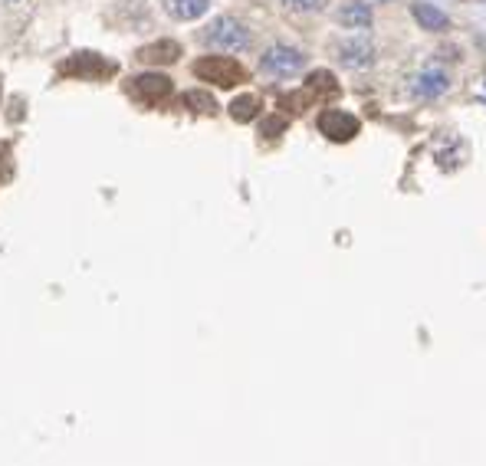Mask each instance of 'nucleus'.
I'll return each instance as SVG.
<instances>
[{
  "label": "nucleus",
  "mask_w": 486,
  "mask_h": 466,
  "mask_svg": "<svg viewBox=\"0 0 486 466\" xmlns=\"http://www.w3.org/2000/svg\"><path fill=\"white\" fill-rule=\"evenodd\" d=\"M201 40L211 50H220V53H243L253 43L247 23H240L237 17H217V20H211L204 27V33H201Z\"/></svg>",
  "instance_id": "obj_1"
},
{
  "label": "nucleus",
  "mask_w": 486,
  "mask_h": 466,
  "mask_svg": "<svg viewBox=\"0 0 486 466\" xmlns=\"http://www.w3.org/2000/svg\"><path fill=\"white\" fill-rule=\"evenodd\" d=\"M201 83H214L220 89H234L247 83V69L234 59V56H201L195 66H191Z\"/></svg>",
  "instance_id": "obj_2"
},
{
  "label": "nucleus",
  "mask_w": 486,
  "mask_h": 466,
  "mask_svg": "<svg viewBox=\"0 0 486 466\" xmlns=\"http://www.w3.org/2000/svg\"><path fill=\"white\" fill-rule=\"evenodd\" d=\"M119 73V66L106 59V56L99 53H73L69 59L60 63V76H73V79H108Z\"/></svg>",
  "instance_id": "obj_3"
},
{
  "label": "nucleus",
  "mask_w": 486,
  "mask_h": 466,
  "mask_svg": "<svg viewBox=\"0 0 486 466\" xmlns=\"http://www.w3.org/2000/svg\"><path fill=\"white\" fill-rule=\"evenodd\" d=\"M303 66H306V53L296 50V46L276 43L259 56V69H263L267 76H296Z\"/></svg>",
  "instance_id": "obj_4"
},
{
  "label": "nucleus",
  "mask_w": 486,
  "mask_h": 466,
  "mask_svg": "<svg viewBox=\"0 0 486 466\" xmlns=\"http://www.w3.org/2000/svg\"><path fill=\"white\" fill-rule=\"evenodd\" d=\"M171 79L162 76V73H141L129 83V96L139 99L141 106H158L171 96Z\"/></svg>",
  "instance_id": "obj_5"
},
{
  "label": "nucleus",
  "mask_w": 486,
  "mask_h": 466,
  "mask_svg": "<svg viewBox=\"0 0 486 466\" xmlns=\"http://www.w3.org/2000/svg\"><path fill=\"white\" fill-rule=\"evenodd\" d=\"M319 131H323L329 141H352L362 131V122L352 115V112L346 109H323V115H319Z\"/></svg>",
  "instance_id": "obj_6"
},
{
  "label": "nucleus",
  "mask_w": 486,
  "mask_h": 466,
  "mask_svg": "<svg viewBox=\"0 0 486 466\" xmlns=\"http://www.w3.org/2000/svg\"><path fill=\"white\" fill-rule=\"evenodd\" d=\"M335 53H339V63L348 66V69H368V66L375 63V46L368 43V40H358V36L342 40Z\"/></svg>",
  "instance_id": "obj_7"
},
{
  "label": "nucleus",
  "mask_w": 486,
  "mask_h": 466,
  "mask_svg": "<svg viewBox=\"0 0 486 466\" xmlns=\"http://www.w3.org/2000/svg\"><path fill=\"white\" fill-rule=\"evenodd\" d=\"M135 59L145 66H171L181 59V43L178 40H155V43L141 46Z\"/></svg>",
  "instance_id": "obj_8"
},
{
  "label": "nucleus",
  "mask_w": 486,
  "mask_h": 466,
  "mask_svg": "<svg viewBox=\"0 0 486 466\" xmlns=\"http://www.w3.org/2000/svg\"><path fill=\"white\" fill-rule=\"evenodd\" d=\"M410 13H414V20H418L421 30L434 33V30H447V27H450V17L443 11H437L434 4H421V0H418V4H410Z\"/></svg>",
  "instance_id": "obj_9"
},
{
  "label": "nucleus",
  "mask_w": 486,
  "mask_h": 466,
  "mask_svg": "<svg viewBox=\"0 0 486 466\" xmlns=\"http://www.w3.org/2000/svg\"><path fill=\"white\" fill-rule=\"evenodd\" d=\"M306 89H309L315 99H323V102H329V99H335L342 92V89H339V79H335L329 69H313V73L306 76Z\"/></svg>",
  "instance_id": "obj_10"
},
{
  "label": "nucleus",
  "mask_w": 486,
  "mask_h": 466,
  "mask_svg": "<svg viewBox=\"0 0 486 466\" xmlns=\"http://www.w3.org/2000/svg\"><path fill=\"white\" fill-rule=\"evenodd\" d=\"M447 76H443L441 69H424L421 76L414 79V96H421V99H434V96H443L447 92Z\"/></svg>",
  "instance_id": "obj_11"
},
{
  "label": "nucleus",
  "mask_w": 486,
  "mask_h": 466,
  "mask_svg": "<svg viewBox=\"0 0 486 466\" xmlns=\"http://www.w3.org/2000/svg\"><path fill=\"white\" fill-rule=\"evenodd\" d=\"M371 20H375V17H371V7L362 4V0H352V4H346V7L339 11V23L348 27V30H368Z\"/></svg>",
  "instance_id": "obj_12"
},
{
  "label": "nucleus",
  "mask_w": 486,
  "mask_h": 466,
  "mask_svg": "<svg viewBox=\"0 0 486 466\" xmlns=\"http://www.w3.org/2000/svg\"><path fill=\"white\" fill-rule=\"evenodd\" d=\"M211 0H164V11L171 13L174 20H197L201 13H207Z\"/></svg>",
  "instance_id": "obj_13"
},
{
  "label": "nucleus",
  "mask_w": 486,
  "mask_h": 466,
  "mask_svg": "<svg viewBox=\"0 0 486 466\" xmlns=\"http://www.w3.org/2000/svg\"><path fill=\"white\" fill-rule=\"evenodd\" d=\"M259 109H263V102H259V96H237L234 102H230V119L234 122H253L259 115Z\"/></svg>",
  "instance_id": "obj_14"
},
{
  "label": "nucleus",
  "mask_w": 486,
  "mask_h": 466,
  "mask_svg": "<svg viewBox=\"0 0 486 466\" xmlns=\"http://www.w3.org/2000/svg\"><path fill=\"white\" fill-rule=\"evenodd\" d=\"M181 102L191 112H195V115H214V112H217L214 96H211V92H201V89H191V92H184Z\"/></svg>",
  "instance_id": "obj_15"
},
{
  "label": "nucleus",
  "mask_w": 486,
  "mask_h": 466,
  "mask_svg": "<svg viewBox=\"0 0 486 466\" xmlns=\"http://www.w3.org/2000/svg\"><path fill=\"white\" fill-rule=\"evenodd\" d=\"M313 102H315V96L309 92V89H296V92H286V96L280 99V106L286 112H306Z\"/></svg>",
  "instance_id": "obj_16"
},
{
  "label": "nucleus",
  "mask_w": 486,
  "mask_h": 466,
  "mask_svg": "<svg viewBox=\"0 0 486 466\" xmlns=\"http://www.w3.org/2000/svg\"><path fill=\"white\" fill-rule=\"evenodd\" d=\"M286 125H290L286 115H267V119L259 122V135L263 138H280L283 131H286Z\"/></svg>",
  "instance_id": "obj_17"
},
{
  "label": "nucleus",
  "mask_w": 486,
  "mask_h": 466,
  "mask_svg": "<svg viewBox=\"0 0 486 466\" xmlns=\"http://www.w3.org/2000/svg\"><path fill=\"white\" fill-rule=\"evenodd\" d=\"M283 4L296 13H319V11H325L329 0H283Z\"/></svg>",
  "instance_id": "obj_18"
},
{
  "label": "nucleus",
  "mask_w": 486,
  "mask_h": 466,
  "mask_svg": "<svg viewBox=\"0 0 486 466\" xmlns=\"http://www.w3.org/2000/svg\"><path fill=\"white\" fill-rule=\"evenodd\" d=\"M4 162H7V148L0 145V168H4Z\"/></svg>",
  "instance_id": "obj_19"
}]
</instances>
